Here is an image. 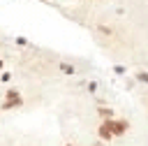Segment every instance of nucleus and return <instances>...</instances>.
Masks as SVG:
<instances>
[{"label":"nucleus","mask_w":148,"mask_h":146,"mask_svg":"<svg viewBox=\"0 0 148 146\" xmlns=\"http://www.w3.org/2000/svg\"><path fill=\"white\" fill-rule=\"evenodd\" d=\"M21 104H23L21 93H18L16 88H9V90H7V97H5V102H2V109H14V107H21Z\"/></svg>","instance_id":"nucleus-1"},{"label":"nucleus","mask_w":148,"mask_h":146,"mask_svg":"<svg viewBox=\"0 0 148 146\" xmlns=\"http://www.w3.org/2000/svg\"><path fill=\"white\" fill-rule=\"evenodd\" d=\"M104 123H106V127L111 130V134H113V137L125 134V132H127V127H130V125H127V121H123V118H118V121H116V118H109V121H104Z\"/></svg>","instance_id":"nucleus-2"},{"label":"nucleus","mask_w":148,"mask_h":146,"mask_svg":"<svg viewBox=\"0 0 148 146\" xmlns=\"http://www.w3.org/2000/svg\"><path fill=\"white\" fill-rule=\"evenodd\" d=\"M97 134H99V139H102V141H111V139H113V134H111V130L106 127V123H104V121H102V125L97 127Z\"/></svg>","instance_id":"nucleus-3"},{"label":"nucleus","mask_w":148,"mask_h":146,"mask_svg":"<svg viewBox=\"0 0 148 146\" xmlns=\"http://www.w3.org/2000/svg\"><path fill=\"white\" fill-rule=\"evenodd\" d=\"M97 114L104 118V121H109V118H113V111L109 109V107H97Z\"/></svg>","instance_id":"nucleus-4"},{"label":"nucleus","mask_w":148,"mask_h":146,"mask_svg":"<svg viewBox=\"0 0 148 146\" xmlns=\"http://www.w3.org/2000/svg\"><path fill=\"white\" fill-rule=\"evenodd\" d=\"M60 72H65V74H74L76 70H74L69 63H60Z\"/></svg>","instance_id":"nucleus-5"},{"label":"nucleus","mask_w":148,"mask_h":146,"mask_svg":"<svg viewBox=\"0 0 148 146\" xmlns=\"http://www.w3.org/2000/svg\"><path fill=\"white\" fill-rule=\"evenodd\" d=\"M136 79L141 83H148V72H136Z\"/></svg>","instance_id":"nucleus-6"},{"label":"nucleus","mask_w":148,"mask_h":146,"mask_svg":"<svg viewBox=\"0 0 148 146\" xmlns=\"http://www.w3.org/2000/svg\"><path fill=\"white\" fill-rule=\"evenodd\" d=\"M2 65H5V63H2V60H0V70H2Z\"/></svg>","instance_id":"nucleus-7"},{"label":"nucleus","mask_w":148,"mask_h":146,"mask_svg":"<svg viewBox=\"0 0 148 146\" xmlns=\"http://www.w3.org/2000/svg\"><path fill=\"white\" fill-rule=\"evenodd\" d=\"M65 146H72V144H65Z\"/></svg>","instance_id":"nucleus-8"}]
</instances>
